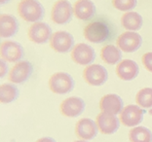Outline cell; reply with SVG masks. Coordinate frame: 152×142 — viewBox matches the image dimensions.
<instances>
[{"instance_id":"cell-12","label":"cell","mask_w":152,"mask_h":142,"mask_svg":"<svg viewBox=\"0 0 152 142\" xmlns=\"http://www.w3.org/2000/svg\"><path fill=\"white\" fill-rule=\"evenodd\" d=\"M61 113L68 118H76L80 116L85 110V102L81 98L71 96L65 98L60 106Z\"/></svg>"},{"instance_id":"cell-3","label":"cell","mask_w":152,"mask_h":142,"mask_svg":"<svg viewBox=\"0 0 152 142\" xmlns=\"http://www.w3.org/2000/svg\"><path fill=\"white\" fill-rule=\"evenodd\" d=\"M74 86L73 78L66 72H57L49 79V88L57 95H66L74 89Z\"/></svg>"},{"instance_id":"cell-20","label":"cell","mask_w":152,"mask_h":142,"mask_svg":"<svg viewBox=\"0 0 152 142\" xmlns=\"http://www.w3.org/2000/svg\"><path fill=\"white\" fill-rule=\"evenodd\" d=\"M142 17L137 12H127L121 18V23L124 28L129 31L140 30L142 26Z\"/></svg>"},{"instance_id":"cell-16","label":"cell","mask_w":152,"mask_h":142,"mask_svg":"<svg viewBox=\"0 0 152 142\" xmlns=\"http://www.w3.org/2000/svg\"><path fill=\"white\" fill-rule=\"evenodd\" d=\"M98 125L89 118L79 120L75 126V133L82 140H91L98 135Z\"/></svg>"},{"instance_id":"cell-22","label":"cell","mask_w":152,"mask_h":142,"mask_svg":"<svg viewBox=\"0 0 152 142\" xmlns=\"http://www.w3.org/2000/svg\"><path fill=\"white\" fill-rule=\"evenodd\" d=\"M20 92L19 88L15 84L11 83H6L2 84L0 87V101L1 103H11L19 98Z\"/></svg>"},{"instance_id":"cell-23","label":"cell","mask_w":152,"mask_h":142,"mask_svg":"<svg viewBox=\"0 0 152 142\" xmlns=\"http://www.w3.org/2000/svg\"><path fill=\"white\" fill-rule=\"evenodd\" d=\"M129 140L131 142H152V133L145 127H134L129 131Z\"/></svg>"},{"instance_id":"cell-25","label":"cell","mask_w":152,"mask_h":142,"mask_svg":"<svg viewBox=\"0 0 152 142\" xmlns=\"http://www.w3.org/2000/svg\"><path fill=\"white\" fill-rule=\"evenodd\" d=\"M112 5L119 11H131L137 6V0H112Z\"/></svg>"},{"instance_id":"cell-18","label":"cell","mask_w":152,"mask_h":142,"mask_svg":"<svg viewBox=\"0 0 152 142\" xmlns=\"http://www.w3.org/2000/svg\"><path fill=\"white\" fill-rule=\"evenodd\" d=\"M73 13L81 20H91L96 14V6L92 0H77L74 3Z\"/></svg>"},{"instance_id":"cell-2","label":"cell","mask_w":152,"mask_h":142,"mask_svg":"<svg viewBox=\"0 0 152 142\" xmlns=\"http://www.w3.org/2000/svg\"><path fill=\"white\" fill-rule=\"evenodd\" d=\"M109 27L102 20H95L85 26L83 35L89 42L99 44L102 43L109 37Z\"/></svg>"},{"instance_id":"cell-27","label":"cell","mask_w":152,"mask_h":142,"mask_svg":"<svg viewBox=\"0 0 152 142\" xmlns=\"http://www.w3.org/2000/svg\"><path fill=\"white\" fill-rule=\"evenodd\" d=\"M7 73H8V66H7L5 60L1 58V74H0L1 75V78L4 77Z\"/></svg>"},{"instance_id":"cell-28","label":"cell","mask_w":152,"mask_h":142,"mask_svg":"<svg viewBox=\"0 0 152 142\" xmlns=\"http://www.w3.org/2000/svg\"><path fill=\"white\" fill-rule=\"evenodd\" d=\"M36 142H57L56 140L54 139V138H52V137H42V138H40V139H38Z\"/></svg>"},{"instance_id":"cell-9","label":"cell","mask_w":152,"mask_h":142,"mask_svg":"<svg viewBox=\"0 0 152 142\" xmlns=\"http://www.w3.org/2000/svg\"><path fill=\"white\" fill-rule=\"evenodd\" d=\"M71 58L79 65H91L96 58V53L90 45L78 43L71 51Z\"/></svg>"},{"instance_id":"cell-1","label":"cell","mask_w":152,"mask_h":142,"mask_svg":"<svg viewBox=\"0 0 152 142\" xmlns=\"http://www.w3.org/2000/svg\"><path fill=\"white\" fill-rule=\"evenodd\" d=\"M20 17L27 23H37L43 19L45 10L38 0H22L18 5Z\"/></svg>"},{"instance_id":"cell-17","label":"cell","mask_w":152,"mask_h":142,"mask_svg":"<svg viewBox=\"0 0 152 142\" xmlns=\"http://www.w3.org/2000/svg\"><path fill=\"white\" fill-rule=\"evenodd\" d=\"M139 65L132 60H121L116 66V74L123 81L134 80L139 75Z\"/></svg>"},{"instance_id":"cell-5","label":"cell","mask_w":152,"mask_h":142,"mask_svg":"<svg viewBox=\"0 0 152 142\" xmlns=\"http://www.w3.org/2000/svg\"><path fill=\"white\" fill-rule=\"evenodd\" d=\"M50 46L55 52L61 54L72 51L74 47V38L69 32L64 30L56 31L52 34Z\"/></svg>"},{"instance_id":"cell-21","label":"cell","mask_w":152,"mask_h":142,"mask_svg":"<svg viewBox=\"0 0 152 142\" xmlns=\"http://www.w3.org/2000/svg\"><path fill=\"white\" fill-rule=\"evenodd\" d=\"M101 58L105 63L113 65L119 63L121 61L122 53H121V50L118 47L109 44V45H105L104 47L102 48Z\"/></svg>"},{"instance_id":"cell-13","label":"cell","mask_w":152,"mask_h":142,"mask_svg":"<svg viewBox=\"0 0 152 142\" xmlns=\"http://www.w3.org/2000/svg\"><path fill=\"white\" fill-rule=\"evenodd\" d=\"M23 46L16 41H5L1 44V58L8 62H19L23 58Z\"/></svg>"},{"instance_id":"cell-4","label":"cell","mask_w":152,"mask_h":142,"mask_svg":"<svg viewBox=\"0 0 152 142\" xmlns=\"http://www.w3.org/2000/svg\"><path fill=\"white\" fill-rule=\"evenodd\" d=\"M73 8L67 0H58L54 3L51 12L52 20L57 25H66L71 20Z\"/></svg>"},{"instance_id":"cell-6","label":"cell","mask_w":152,"mask_h":142,"mask_svg":"<svg viewBox=\"0 0 152 142\" xmlns=\"http://www.w3.org/2000/svg\"><path fill=\"white\" fill-rule=\"evenodd\" d=\"M116 44L117 47L125 53H134L141 47L142 38L136 31H126L117 38Z\"/></svg>"},{"instance_id":"cell-7","label":"cell","mask_w":152,"mask_h":142,"mask_svg":"<svg viewBox=\"0 0 152 142\" xmlns=\"http://www.w3.org/2000/svg\"><path fill=\"white\" fill-rule=\"evenodd\" d=\"M83 78L89 85L99 87L102 86L108 79L107 70L99 64L88 65L83 72Z\"/></svg>"},{"instance_id":"cell-14","label":"cell","mask_w":152,"mask_h":142,"mask_svg":"<svg viewBox=\"0 0 152 142\" xmlns=\"http://www.w3.org/2000/svg\"><path fill=\"white\" fill-rule=\"evenodd\" d=\"M96 123L98 125L99 130L102 134H113L118 130L120 127V119L116 115L102 112L96 116Z\"/></svg>"},{"instance_id":"cell-19","label":"cell","mask_w":152,"mask_h":142,"mask_svg":"<svg viewBox=\"0 0 152 142\" xmlns=\"http://www.w3.org/2000/svg\"><path fill=\"white\" fill-rule=\"evenodd\" d=\"M19 30V23L17 19L12 15L2 14L0 17V33L1 37L9 38L14 35Z\"/></svg>"},{"instance_id":"cell-24","label":"cell","mask_w":152,"mask_h":142,"mask_svg":"<svg viewBox=\"0 0 152 142\" xmlns=\"http://www.w3.org/2000/svg\"><path fill=\"white\" fill-rule=\"evenodd\" d=\"M136 102L143 109L152 108V88H144L137 92Z\"/></svg>"},{"instance_id":"cell-8","label":"cell","mask_w":152,"mask_h":142,"mask_svg":"<svg viewBox=\"0 0 152 142\" xmlns=\"http://www.w3.org/2000/svg\"><path fill=\"white\" fill-rule=\"evenodd\" d=\"M144 116V110L139 105H128L124 107L122 112L120 113V122L123 126L128 127H137L142 122Z\"/></svg>"},{"instance_id":"cell-26","label":"cell","mask_w":152,"mask_h":142,"mask_svg":"<svg viewBox=\"0 0 152 142\" xmlns=\"http://www.w3.org/2000/svg\"><path fill=\"white\" fill-rule=\"evenodd\" d=\"M141 61H142L144 68L152 73V52H148V53L144 54L141 58Z\"/></svg>"},{"instance_id":"cell-29","label":"cell","mask_w":152,"mask_h":142,"mask_svg":"<svg viewBox=\"0 0 152 142\" xmlns=\"http://www.w3.org/2000/svg\"><path fill=\"white\" fill-rule=\"evenodd\" d=\"M0 1H1V4L3 5V4H7V3L10 1V0H0Z\"/></svg>"},{"instance_id":"cell-30","label":"cell","mask_w":152,"mask_h":142,"mask_svg":"<svg viewBox=\"0 0 152 142\" xmlns=\"http://www.w3.org/2000/svg\"><path fill=\"white\" fill-rule=\"evenodd\" d=\"M73 142H88L87 140H76V141H73Z\"/></svg>"},{"instance_id":"cell-10","label":"cell","mask_w":152,"mask_h":142,"mask_svg":"<svg viewBox=\"0 0 152 142\" xmlns=\"http://www.w3.org/2000/svg\"><path fill=\"white\" fill-rule=\"evenodd\" d=\"M33 66L29 61L20 60L14 65L9 72V81L13 84H23L31 77Z\"/></svg>"},{"instance_id":"cell-15","label":"cell","mask_w":152,"mask_h":142,"mask_svg":"<svg viewBox=\"0 0 152 142\" xmlns=\"http://www.w3.org/2000/svg\"><path fill=\"white\" fill-rule=\"evenodd\" d=\"M124 102L121 96L115 93H108L103 95L99 101V109L102 112L117 115L124 109Z\"/></svg>"},{"instance_id":"cell-11","label":"cell","mask_w":152,"mask_h":142,"mask_svg":"<svg viewBox=\"0 0 152 142\" xmlns=\"http://www.w3.org/2000/svg\"><path fill=\"white\" fill-rule=\"evenodd\" d=\"M52 29L48 23L37 22L32 23L27 31V36L31 42L35 44H44L52 37Z\"/></svg>"}]
</instances>
